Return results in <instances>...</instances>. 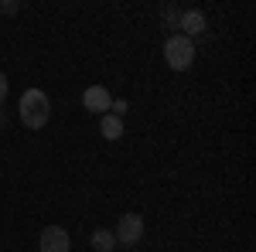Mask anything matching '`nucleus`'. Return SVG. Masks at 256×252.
I'll return each instance as SVG.
<instances>
[{"instance_id":"nucleus-1","label":"nucleus","mask_w":256,"mask_h":252,"mask_svg":"<svg viewBox=\"0 0 256 252\" xmlns=\"http://www.w3.org/2000/svg\"><path fill=\"white\" fill-rule=\"evenodd\" d=\"M18 116L28 130H41V126L52 119V99L44 96L41 89H28L18 102Z\"/></svg>"},{"instance_id":"nucleus-2","label":"nucleus","mask_w":256,"mask_h":252,"mask_svg":"<svg viewBox=\"0 0 256 252\" xmlns=\"http://www.w3.org/2000/svg\"><path fill=\"white\" fill-rule=\"evenodd\" d=\"M164 61H168V68H174V72L192 68V65H195V41L184 38V34H171V38L164 41Z\"/></svg>"},{"instance_id":"nucleus-3","label":"nucleus","mask_w":256,"mask_h":252,"mask_svg":"<svg viewBox=\"0 0 256 252\" xmlns=\"http://www.w3.org/2000/svg\"><path fill=\"white\" fill-rule=\"evenodd\" d=\"M113 239H116V246H137L140 239H144V218H140L137 212H126L116 218V232H113Z\"/></svg>"},{"instance_id":"nucleus-4","label":"nucleus","mask_w":256,"mask_h":252,"mask_svg":"<svg viewBox=\"0 0 256 252\" xmlns=\"http://www.w3.org/2000/svg\"><path fill=\"white\" fill-rule=\"evenodd\" d=\"M82 106H86L89 113H96V116H106L110 106H113V96H110V89H102V85H89V89L82 92Z\"/></svg>"},{"instance_id":"nucleus-5","label":"nucleus","mask_w":256,"mask_h":252,"mask_svg":"<svg viewBox=\"0 0 256 252\" xmlns=\"http://www.w3.org/2000/svg\"><path fill=\"white\" fill-rule=\"evenodd\" d=\"M41 252H72V242H68V232L58 229V225H48L38 239Z\"/></svg>"},{"instance_id":"nucleus-6","label":"nucleus","mask_w":256,"mask_h":252,"mask_svg":"<svg viewBox=\"0 0 256 252\" xmlns=\"http://www.w3.org/2000/svg\"><path fill=\"white\" fill-rule=\"evenodd\" d=\"M178 27H181L184 38H195V34H205V31H208V20H205L202 10H184L181 20H178Z\"/></svg>"},{"instance_id":"nucleus-7","label":"nucleus","mask_w":256,"mask_h":252,"mask_svg":"<svg viewBox=\"0 0 256 252\" xmlns=\"http://www.w3.org/2000/svg\"><path fill=\"white\" fill-rule=\"evenodd\" d=\"M99 133L106 136V140H120V136H123V119L113 116V113L99 116Z\"/></svg>"},{"instance_id":"nucleus-8","label":"nucleus","mask_w":256,"mask_h":252,"mask_svg":"<svg viewBox=\"0 0 256 252\" xmlns=\"http://www.w3.org/2000/svg\"><path fill=\"white\" fill-rule=\"evenodd\" d=\"M89 242H92V249H96V252H113V249H116V239H113V232H106V229H96Z\"/></svg>"},{"instance_id":"nucleus-9","label":"nucleus","mask_w":256,"mask_h":252,"mask_svg":"<svg viewBox=\"0 0 256 252\" xmlns=\"http://www.w3.org/2000/svg\"><path fill=\"white\" fill-rule=\"evenodd\" d=\"M160 14H164V20H168V27H178V20H181V10H178L174 3H168Z\"/></svg>"},{"instance_id":"nucleus-10","label":"nucleus","mask_w":256,"mask_h":252,"mask_svg":"<svg viewBox=\"0 0 256 252\" xmlns=\"http://www.w3.org/2000/svg\"><path fill=\"white\" fill-rule=\"evenodd\" d=\"M126 109H130V106H126V99H113V106H110V113H113V116H126Z\"/></svg>"},{"instance_id":"nucleus-11","label":"nucleus","mask_w":256,"mask_h":252,"mask_svg":"<svg viewBox=\"0 0 256 252\" xmlns=\"http://www.w3.org/2000/svg\"><path fill=\"white\" fill-rule=\"evenodd\" d=\"M20 10V0H4L0 3V14H18Z\"/></svg>"},{"instance_id":"nucleus-12","label":"nucleus","mask_w":256,"mask_h":252,"mask_svg":"<svg viewBox=\"0 0 256 252\" xmlns=\"http://www.w3.org/2000/svg\"><path fill=\"white\" fill-rule=\"evenodd\" d=\"M7 89H10V85H7V75L0 72V106H4V99H7Z\"/></svg>"}]
</instances>
